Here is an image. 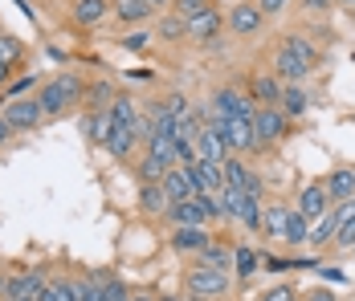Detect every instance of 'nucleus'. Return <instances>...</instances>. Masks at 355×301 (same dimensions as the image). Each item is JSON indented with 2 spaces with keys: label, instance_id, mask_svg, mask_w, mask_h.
<instances>
[{
  "label": "nucleus",
  "instance_id": "obj_17",
  "mask_svg": "<svg viewBox=\"0 0 355 301\" xmlns=\"http://www.w3.org/2000/svg\"><path fill=\"white\" fill-rule=\"evenodd\" d=\"M151 12H155V4H147V0H114V17L123 25H143V21H151Z\"/></svg>",
  "mask_w": 355,
  "mask_h": 301
},
{
  "label": "nucleus",
  "instance_id": "obj_22",
  "mask_svg": "<svg viewBox=\"0 0 355 301\" xmlns=\"http://www.w3.org/2000/svg\"><path fill=\"white\" fill-rule=\"evenodd\" d=\"M131 143H135V127H114V122H110V134H107L103 147H107L114 159H127V155H131Z\"/></svg>",
  "mask_w": 355,
  "mask_h": 301
},
{
  "label": "nucleus",
  "instance_id": "obj_10",
  "mask_svg": "<svg viewBox=\"0 0 355 301\" xmlns=\"http://www.w3.org/2000/svg\"><path fill=\"white\" fill-rule=\"evenodd\" d=\"M261 25H266V17H261L257 4H233V8H229V29L237 37L261 33Z\"/></svg>",
  "mask_w": 355,
  "mask_h": 301
},
{
  "label": "nucleus",
  "instance_id": "obj_13",
  "mask_svg": "<svg viewBox=\"0 0 355 301\" xmlns=\"http://www.w3.org/2000/svg\"><path fill=\"white\" fill-rule=\"evenodd\" d=\"M327 188H322V183H306V188H302V196H298V208H294V212H298V216H306V220H319L322 212H327Z\"/></svg>",
  "mask_w": 355,
  "mask_h": 301
},
{
  "label": "nucleus",
  "instance_id": "obj_54",
  "mask_svg": "<svg viewBox=\"0 0 355 301\" xmlns=\"http://www.w3.org/2000/svg\"><path fill=\"white\" fill-rule=\"evenodd\" d=\"M331 4H335V0H331Z\"/></svg>",
  "mask_w": 355,
  "mask_h": 301
},
{
  "label": "nucleus",
  "instance_id": "obj_29",
  "mask_svg": "<svg viewBox=\"0 0 355 301\" xmlns=\"http://www.w3.org/2000/svg\"><path fill=\"white\" fill-rule=\"evenodd\" d=\"M213 110L220 114V118H233V114L241 110V94H237V90H229V86H225V90H216Z\"/></svg>",
  "mask_w": 355,
  "mask_h": 301
},
{
  "label": "nucleus",
  "instance_id": "obj_52",
  "mask_svg": "<svg viewBox=\"0 0 355 301\" xmlns=\"http://www.w3.org/2000/svg\"><path fill=\"white\" fill-rule=\"evenodd\" d=\"M339 4H347V8H355V0H339Z\"/></svg>",
  "mask_w": 355,
  "mask_h": 301
},
{
  "label": "nucleus",
  "instance_id": "obj_36",
  "mask_svg": "<svg viewBox=\"0 0 355 301\" xmlns=\"http://www.w3.org/2000/svg\"><path fill=\"white\" fill-rule=\"evenodd\" d=\"M41 301H78L73 298V281H49L45 293H41Z\"/></svg>",
  "mask_w": 355,
  "mask_h": 301
},
{
  "label": "nucleus",
  "instance_id": "obj_31",
  "mask_svg": "<svg viewBox=\"0 0 355 301\" xmlns=\"http://www.w3.org/2000/svg\"><path fill=\"white\" fill-rule=\"evenodd\" d=\"M306 228H311V220L306 216H298L294 208H290V224H286V244H306Z\"/></svg>",
  "mask_w": 355,
  "mask_h": 301
},
{
  "label": "nucleus",
  "instance_id": "obj_55",
  "mask_svg": "<svg viewBox=\"0 0 355 301\" xmlns=\"http://www.w3.org/2000/svg\"><path fill=\"white\" fill-rule=\"evenodd\" d=\"M352 253H355V248H352Z\"/></svg>",
  "mask_w": 355,
  "mask_h": 301
},
{
  "label": "nucleus",
  "instance_id": "obj_4",
  "mask_svg": "<svg viewBox=\"0 0 355 301\" xmlns=\"http://www.w3.org/2000/svg\"><path fill=\"white\" fill-rule=\"evenodd\" d=\"M4 122L12 127V131H33L45 122V114H41V102L37 98H12L4 102Z\"/></svg>",
  "mask_w": 355,
  "mask_h": 301
},
{
  "label": "nucleus",
  "instance_id": "obj_44",
  "mask_svg": "<svg viewBox=\"0 0 355 301\" xmlns=\"http://www.w3.org/2000/svg\"><path fill=\"white\" fill-rule=\"evenodd\" d=\"M147 41H151L147 33H127L123 37V49H147Z\"/></svg>",
  "mask_w": 355,
  "mask_h": 301
},
{
  "label": "nucleus",
  "instance_id": "obj_19",
  "mask_svg": "<svg viewBox=\"0 0 355 301\" xmlns=\"http://www.w3.org/2000/svg\"><path fill=\"white\" fill-rule=\"evenodd\" d=\"M335 232H339V220H335V212H322L319 220H311V228H306V244L322 248L327 240H335Z\"/></svg>",
  "mask_w": 355,
  "mask_h": 301
},
{
  "label": "nucleus",
  "instance_id": "obj_49",
  "mask_svg": "<svg viewBox=\"0 0 355 301\" xmlns=\"http://www.w3.org/2000/svg\"><path fill=\"white\" fill-rule=\"evenodd\" d=\"M4 82H8V66H4V62H0V86H4Z\"/></svg>",
  "mask_w": 355,
  "mask_h": 301
},
{
  "label": "nucleus",
  "instance_id": "obj_30",
  "mask_svg": "<svg viewBox=\"0 0 355 301\" xmlns=\"http://www.w3.org/2000/svg\"><path fill=\"white\" fill-rule=\"evenodd\" d=\"M220 175H225V188H245V179H249V167L241 163V159H225L220 163Z\"/></svg>",
  "mask_w": 355,
  "mask_h": 301
},
{
  "label": "nucleus",
  "instance_id": "obj_28",
  "mask_svg": "<svg viewBox=\"0 0 355 301\" xmlns=\"http://www.w3.org/2000/svg\"><path fill=\"white\" fill-rule=\"evenodd\" d=\"M257 265H261V257H257L253 248H245V244H237V248H233V268H237V277H241V281H249V277L257 273Z\"/></svg>",
  "mask_w": 355,
  "mask_h": 301
},
{
  "label": "nucleus",
  "instance_id": "obj_9",
  "mask_svg": "<svg viewBox=\"0 0 355 301\" xmlns=\"http://www.w3.org/2000/svg\"><path fill=\"white\" fill-rule=\"evenodd\" d=\"M168 244H172L176 253H184V257H200V253L213 244V232H209V228H176V232L168 236Z\"/></svg>",
  "mask_w": 355,
  "mask_h": 301
},
{
  "label": "nucleus",
  "instance_id": "obj_24",
  "mask_svg": "<svg viewBox=\"0 0 355 301\" xmlns=\"http://www.w3.org/2000/svg\"><path fill=\"white\" fill-rule=\"evenodd\" d=\"M110 122L114 127H135V118H139V110H135V102L127 98V94H114V102L107 106Z\"/></svg>",
  "mask_w": 355,
  "mask_h": 301
},
{
  "label": "nucleus",
  "instance_id": "obj_42",
  "mask_svg": "<svg viewBox=\"0 0 355 301\" xmlns=\"http://www.w3.org/2000/svg\"><path fill=\"white\" fill-rule=\"evenodd\" d=\"M261 301H294V289H290V285H274Z\"/></svg>",
  "mask_w": 355,
  "mask_h": 301
},
{
  "label": "nucleus",
  "instance_id": "obj_51",
  "mask_svg": "<svg viewBox=\"0 0 355 301\" xmlns=\"http://www.w3.org/2000/svg\"><path fill=\"white\" fill-rule=\"evenodd\" d=\"M147 4H155V8H164V4H172V0H147Z\"/></svg>",
  "mask_w": 355,
  "mask_h": 301
},
{
  "label": "nucleus",
  "instance_id": "obj_1",
  "mask_svg": "<svg viewBox=\"0 0 355 301\" xmlns=\"http://www.w3.org/2000/svg\"><path fill=\"white\" fill-rule=\"evenodd\" d=\"M78 98H82V82H78L73 73H62V77L45 82V86H41V94H37V102H41V114H45V118L62 114V110H66V106H73Z\"/></svg>",
  "mask_w": 355,
  "mask_h": 301
},
{
  "label": "nucleus",
  "instance_id": "obj_16",
  "mask_svg": "<svg viewBox=\"0 0 355 301\" xmlns=\"http://www.w3.org/2000/svg\"><path fill=\"white\" fill-rule=\"evenodd\" d=\"M196 268H216V273H229L233 268V244H209L200 257H196Z\"/></svg>",
  "mask_w": 355,
  "mask_h": 301
},
{
  "label": "nucleus",
  "instance_id": "obj_26",
  "mask_svg": "<svg viewBox=\"0 0 355 301\" xmlns=\"http://www.w3.org/2000/svg\"><path fill=\"white\" fill-rule=\"evenodd\" d=\"M253 98L261 102V106H278V98H282V86H278L270 73H257V77H253Z\"/></svg>",
  "mask_w": 355,
  "mask_h": 301
},
{
  "label": "nucleus",
  "instance_id": "obj_34",
  "mask_svg": "<svg viewBox=\"0 0 355 301\" xmlns=\"http://www.w3.org/2000/svg\"><path fill=\"white\" fill-rule=\"evenodd\" d=\"M168 171H172V167H164L159 159H151V155H143V159H139V171H135V175H139V183H159V179H164Z\"/></svg>",
  "mask_w": 355,
  "mask_h": 301
},
{
  "label": "nucleus",
  "instance_id": "obj_23",
  "mask_svg": "<svg viewBox=\"0 0 355 301\" xmlns=\"http://www.w3.org/2000/svg\"><path fill=\"white\" fill-rule=\"evenodd\" d=\"M82 134H86L90 143H98V147H103V143H107V134H110V114H107V110H90V114L82 118Z\"/></svg>",
  "mask_w": 355,
  "mask_h": 301
},
{
  "label": "nucleus",
  "instance_id": "obj_41",
  "mask_svg": "<svg viewBox=\"0 0 355 301\" xmlns=\"http://www.w3.org/2000/svg\"><path fill=\"white\" fill-rule=\"evenodd\" d=\"M335 244L339 248H355V216L347 224H339V232H335Z\"/></svg>",
  "mask_w": 355,
  "mask_h": 301
},
{
  "label": "nucleus",
  "instance_id": "obj_38",
  "mask_svg": "<svg viewBox=\"0 0 355 301\" xmlns=\"http://www.w3.org/2000/svg\"><path fill=\"white\" fill-rule=\"evenodd\" d=\"M237 220H241L245 228H253V232H257V228H261V203L245 200V208H241V216H237Z\"/></svg>",
  "mask_w": 355,
  "mask_h": 301
},
{
  "label": "nucleus",
  "instance_id": "obj_45",
  "mask_svg": "<svg viewBox=\"0 0 355 301\" xmlns=\"http://www.w3.org/2000/svg\"><path fill=\"white\" fill-rule=\"evenodd\" d=\"M306 301H339V298H335L331 289H315V293H311V298H306Z\"/></svg>",
  "mask_w": 355,
  "mask_h": 301
},
{
  "label": "nucleus",
  "instance_id": "obj_12",
  "mask_svg": "<svg viewBox=\"0 0 355 301\" xmlns=\"http://www.w3.org/2000/svg\"><path fill=\"white\" fill-rule=\"evenodd\" d=\"M322 188H327V200H335V203L355 200V167H339V171H331Z\"/></svg>",
  "mask_w": 355,
  "mask_h": 301
},
{
  "label": "nucleus",
  "instance_id": "obj_43",
  "mask_svg": "<svg viewBox=\"0 0 355 301\" xmlns=\"http://www.w3.org/2000/svg\"><path fill=\"white\" fill-rule=\"evenodd\" d=\"M257 8H261V17H274V12H282L286 8V0H253Z\"/></svg>",
  "mask_w": 355,
  "mask_h": 301
},
{
  "label": "nucleus",
  "instance_id": "obj_21",
  "mask_svg": "<svg viewBox=\"0 0 355 301\" xmlns=\"http://www.w3.org/2000/svg\"><path fill=\"white\" fill-rule=\"evenodd\" d=\"M274 69H278V77H286L290 86H298V82H302V77L311 73V66H306V62H298V57H294L290 49H282V53H278V62H274Z\"/></svg>",
  "mask_w": 355,
  "mask_h": 301
},
{
  "label": "nucleus",
  "instance_id": "obj_6",
  "mask_svg": "<svg viewBox=\"0 0 355 301\" xmlns=\"http://www.w3.org/2000/svg\"><path fill=\"white\" fill-rule=\"evenodd\" d=\"M45 273H37V268H25V273H17V277H8V289H4V301H25V298H41L45 293Z\"/></svg>",
  "mask_w": 355,
  "mask_h": 301
},
{
  "label": "nucleus",
  "instance_id": "obj_27",
  "mask_svg": "<svg viewBox=\"0 0 355 301\" xmlns=\"http://www.w3.org/2000/svg\"><path fill=\"white\" fill-rule=\"evenodd\" d=\"M147 155H151V159H159L164 167H176V143H172V138H164V134L147 138Z\"/></svg>",
  "mask_w": 355,
  "mask_h": 301
},
{
  "label": "nucleus",
  "instance_id": "obj_47",
  "mask_svg": "<svg viewBox=\"0 0 355 301\" xmlns=\"http://www.w3.org/2000/svg\"><path fill=\"white\" fill-rule=\"evenodd\" d=\"M8 134H12V127L4 122V114H0V143H8Z\"/></svg>",
  "mask_w": 355,
  "mask_h": 301
},
{
  "label": "nucleus",
  "instance_id": "obj_14",
  "mask_svg": "<svg viewBox=\"0 0 355 301\" xmlns=\"http://www.w3.org/2000/svg\"><path fill=\"white\" fill-rule=\"evenodd\" d=\"M159 188H164L168 203H180V200H188V196H196V192H192V179H188L184 167H172L164 179H159Z\"/></svg>",
  "mask_w": 355,
  "mask_h": 301
},
{
  "label": "nucleus",
  "instance_id": "obj_50",
  "mask_svg": "<svg viewBox=\"0 0 355 301\" xmlns=\"http://www.w3.org/2000/svg\"><path fill=\"white\" fill-rule=\"evenodd\" d=\"M4 289H8V277H4V273H0V298H4Z\"/></svg>",
  "mask_w": 355,
  "mask_h": 301
},
{
  "label": "nucleus",
  "instance_id": "obj_11",
  "mask_svg": "<svg viewBox=\"0 0 355 301\" xmlns=\"http://www.w3.org/2000/svg\"><path fill=\"white\" fill-rule=\"evenodd\" d=\"M196 159H209V163H225L229 159V147H225V138L216 127H200L196 134Z\"/></svg>",
  "mask_w": 355,
  "mask_h": 301
},
{
  "label": "nucleus",
  "instance_id": "obj_35",
  "mask_svg": "<svg viewBox=\"0 0 355 301\" xmlns=\"http://www.w3.org/2000/svg\"><path fill=\"white\" fill-rule=\"evenodd\" d=\"M282 49H290V53H294L298 62H306V66H315V62H319V53L311 49V41H306V37H286Z\"/></svg>",
  "mask_w": 355,
  "mask_h": 301
},
{
  "label": "nucleus",
  "instance_id": "obj_8",
  "mask_svg": "<svg viewBox=\"0 0 355 301\" xmlns=\"http://www.w3.org/2000/svg\"><path fill=\"white\" fill-rule=\"evenodd\" d=\"M110 12H114L110 0H73V8H70L73 25H82V29H98Z\"/></svg>",
  "mask_w": 355,
  "mask_h": 301
},
{
  "label": "nucleus",
  "instance_id": "obj_39",
  "mask_svg": "<svg viewBox=\"0 0 355 301\" xmlns=\"http://www.w3.org/2000/svg\"><path fill=\"white\" fill-rule=\"evenodd\" d=\"M73 298L78 301H98V285H94V277H78V281H73Z\"/></svg>",
  "mask_w": 355,
  "mask_h": 301
},
{
  "label": "nucleus",
  "instance_id": "obj_48",
  "mask_svg": "<svg viewBox=\"0 0 355 301\" xmlns=\"http://www.w3.org/2000/svg\"><path fill=\"white\" fill-rule=\"evenodd\" d=\"M131 301H159V298H151V293H131Z\"/></svg>",
  "mask_w": 355,
  "mask_h": 301
},
{
  "label": "nucleus",
  "instance_id": "obj_33",
  "mask_svg": "<svg viewBox=\"0 0 355 301\" xmlns=\"http://www.w3.org/2000/svg\"><path fill=\"white\" fill-rule=\"evenodd\" d=\"M155 110H159V114H168V118H176V122L192 114V106H188V98H184V94H168V98L159 102Z\"/></svg>",
  "mask_w": 355,
  "mask_h": 301
},
{
  "label": "nucleus",
  "instance_id": "obj_18",
  "mask_svg": "<svg viewBox=\"0 0 355 301\" xmlns=\"http://www.w3.org/2000/svg\"><path fill=\"white\" fill-rule=\"evenodd\" d=\"M286 224H290V208H282V203H274V208L261 212V232L270 236V240H286Z\"/></svg>",
  "mask_w": 355,
  "mask_h": 301
},
{
  "label": "nucleus",
  "instance_id": "obj_20",
  "mask_svg": "<svg viewBox=\"0 0 355 301\" xmlns=\"http://www.w3.org/2000/svg\"><path fill=\"white\" fill-rule=\"evenodd\" d=\"M216 29H220V12L216 8H205L200 17L188 21V37H196V41H213Z\"/></svg>",
  "mask_w": 355,
  "mask_h": 301
},
{
  "label": "nucleus",
  "instance_id": "obj_40",
  "mask_svg": "<svg viewBox=\"0 0 355 301\" xmlns=\"http://www.w3.org/2000/svg\"><path fill=\"white\" fill-rule=\"evenodd\" d=\"M86 102L98 110L103 102H114V90H110V82H98V86H90V94H86Z\"/></svg>",
  "mask_w": 355,
  "mask_h": 301
},
{
  "label": "nucleus",
  "instance_id": "obj_32",
  "mask_svg": "<svg viewBox=\"0 0 355 301\" xmlns=\"http://www.w3.org/2000/svg\"><path fill=\"white\" fill-rule=\"evenodd\" d=\"M180 37H188V21L176 17V12H168V17L159 21V41H180Z\"/></svg>",
  "mask_w": 355,
  "mask_h": 301
},
{
  "label": "nucleus",
  "instance_id": "obj_37",
  "mask_svg": "<svg viewBox=\"0 0 355 301\" xmlns=\"http://www.w3.org/2000/svg\"><path fill=\"white\" fill-rule=\"evenodd\" d=\"M17 57H21V41H17V37H8V33H0V62H4V66H12Z\"/></svg>",
  "mask_w": 355,
  "mask_h": 301
},
{
  "label": "nucleus",
  "instance_id": "obj_53",
  "mask_svg": "<svg viewBox=\"0 0 355 301\" xmlns=\"http://www.w3.org/2000/svg\"><path fill=\"white\" fill-rule=\"evenodd\" d=\"M164 301H188V298H164Z\"/></svg>",
  "mask_w": 355,
  "mask_h": 301
},
{
  "label": "nucleus",
  "instance_id": "obj_7",
  "mask_svg": "<svg viewBox=\"0 0 355 301\" xmlns=\"http://www.w3.org/2000/svg\"><path fill=\"white\" fill-rule=\"evenodd\" d=\"M168 220H172L176 228H205V224H209L200 196H188V200L172 203V208H168Z\"/></svg>",
  "mask_w": 355,
  "mask_h": 301
},
{
  "label": "nucleus",
  "instance_id": "obj_46",
  "mask_svg": "<svg viewBox=\"0 0 355 301\" xmlns=\"http://www.w3.org/2000/svg\"><path fill=\"white\" fill-rule=\"evenodd\" d=\"M302 4H306L311 12H322V8H331V0H302Z\"/></svg>",
  "mask_w": 355,
  "mask_h": 301
},
{
  "label": "nucleus",
  "instance_id": "obj_15",
  "mask_svg": "<svg viewBox=\"0 0 355 301\" xmlns=\"http://www.w3.org/2000/svg\"><path fill=\"white\" fill-rule=\"evenodd\" d=\"M168 196H164V188L159 183H139V212L143 216H168Z\"/></svg>",
  "mask_w": 355,
  "mask_h": 301
},
{
  "label": "nucleus",
  "instance_id": "obj_25",
  "mask_svg": "<svg viewBox=\"0 0 355 301\" xmlns=\"http://www.w3.org/2000/svg\"><path fill=\"white\" fill-rule=\"evenodd\" d=\"M278 110H282L286 118H298V114H306V90H302V86H286L282 98H278Z\"/></svg>",
  "mask_w": 355,
  "mask_h": 301
},
{
  "label": "nucleus",
  "instance_id": "obj_5",
  "mask_svg": "<svg viewBox=\"0 0 355 301\" xmlns=\"http://www.w3.org/2000/svg\"><path fill=\"white\" fill-rule=\"evenodd\" d=\"M220 138H225V147H229V155L233 151H257V143H253V118H225L220 122Z\"/></svg>",
  "mask_w": 355,
  "mask_h": 301
},
{
  "label": "nucleus",
  "instance_id": "obj_2",
  "mask_svg": "<svg viewBox=\"0 0 355 301\" xmlns=\"http://www.w3.org/2000/svg\"><path fill=\"white\" fill-rule=\"evenodd\" d=\"M184 285H188V298H220V293H229V273H216V268H192L188 277H184Z\"/></svg>",
  "mask_w": 355,
  "mask_h": 301
},
{
  "label": "nucleus",
  "instance_id": "obj_3",
  "mask_svg": "<svg viewBox=\"0 0 355 301\" xmlns=\"http://www.w3.org/2000/svg\"><path fill=\"white\" fill-rule=\"evenodd\" d=\"M282 134H286V114L282 110H274V106H257V114H253V143H257V151L270 147V143H278Z\"/></svg>",
  "mask_w": 355,
  "mask_h": 301
}]
</instances>
